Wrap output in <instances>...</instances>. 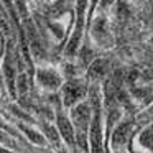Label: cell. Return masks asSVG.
<instances>
[]
</instances>
